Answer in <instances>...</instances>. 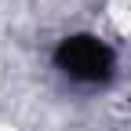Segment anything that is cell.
Segmentation results:
<instances>
[{"label": "cell", "mask_w": 131, "mask_h": 131, "mask_svg": "<svg viewBox=\"0 0 131 131\" xmlns=\"http://www.w3.org/2000/svg\"><path fill=\"white\" fill-rule=\"evenodd\" d=\"M55 69L80 88H106L117 77V51L95 33H69L51 51Z\"/></svg>", "instance_id": "1"}]
</instances>
